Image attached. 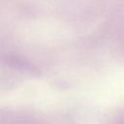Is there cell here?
<instances>
[{
    "instance_id": "1",
    "label": "cell",
    "mask_w": 124,
    "mask_h": 124,
    "mask_svg": "<svg viewBox=\"0 0 124 124\" xmlns=\"http://www.w3.org/2000/svg\"><path fill=\"white\" fill-rule=\"evenodd\" d=\"M113 124H124V112L115 116L113 119Z\"/></svg>"
}]
</instances>
